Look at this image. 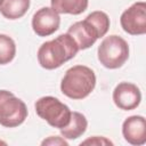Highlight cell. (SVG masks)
Wrapping results in <instances>:
<instances>
[{
	"mask_svg": "<svg viewBox=\"0 0 146 146\" xmlns=\"http://www.w3.org/2000/svg\"><path fill=\"white\" fill-rule=\"evenodd\" d=\"M97 57L104 67L116 70L123 66V64L128 60L129 44L123 38L119 35H108L98 46Z\"/></svg>",
	"mask_w": 146,
	"mask_h": 146,
	"instance_id": "277c9868",
	"label": "cell"
},
{
	"mask_svg": "<svg viewBox=\"0 0 146 146\" xmlns=\"http://www.w3.org/2000/svg\"><path fill=\"white\" fill-rule=\"evenodd\" d=\"M25 103L8 90H0V125L15 128L21 125L27 117Z\"/></svg>",
	"mask_w": 146,
	"mask_h": 146,
	"instance_id": "8992f818",
	"label": "cell"
},
{
	"mask_svg": "<svg viewBox=\"0 0 146 146\" xmlns=\"http://www.w3.org/2000/svg\"><path fill=\"white\" fill-rule=\"evenodd\" d=\"M31 0H1L0 13L7 19L22 18L29 10Z\"/></svg>",
	"mask_w": 146,
	"mask_h": 146,
	"instance_id": "7c38bea8",
	"label": "cell"
},
{
	"mask_svg": "<svg viewBox=\"0 0 146 146\" xmlns=\"http://www.w3.org/2000/svg\"><path fill=\"white\" fill-rule=\"evenodd\" d=\"M111 22L106 13L102 10H95L90 13L83 21L75 22L72 24L67 33L76 42L79 50L90 48L99 38H103L108 29Z\"/></svg>",
	"mask_w": 146,
	"mask_h": 146,
	"instance_id": "6da1fadb",
	"label": "cell"
},
{
	"mask_svg": "<svg viewBox=\"0 0 146 146\" xmlns=\"http://www.w3.org/2000/svg\"><path fill=\"white\" fill-rule=\"evenodd\" d=\"M50 3L58 14L80 15L88 8L89 0H50Z\"/></svg>",
	"mask_w": 146,
	"mask_h": 146,
	"instance_id": "4fadbf2b",
	"label": "cell"
},
{
	"mask_svg": "<svg viewBox=\"0 0 146 146\" xmlns=\"http://www.w3.org/2000/svg\"><path fill=\"white\" fill-rule=\"evenodd\" d=\"M60 24V16L51 7H42L36 10L32 17V29L39 36H49L54 34Z\"/></svg>",
	"mask_w": 146,
	"mask_h": 146,
	"instance_id": "ba28073f",
	"label": "cell"
},
{
	"mask_svg": "<svg viewBox=\"0 0 146 146\" xmlns=\"http://www.w3.org/2000/svg\"><path fill=\"white\" fill-rule=\"evenodd\" d=\"M78 51L79 47L74 39L68 33H64L40 46L36 54L38 62L46 70H55L74 58Z\"/></svg>",
	"mask_w": 146,
	"mask_h": 146,
	"instance_id": "7a4b0ae2",
	"label": "cell"
},
{
	"mask_svg": "<svg viewBox=\"0 0 146 146\" xmlns=\"http://www.w3.org/2000/svg\"><path fill=\"white\" fill-rule=\"evenodd\" d=\"M123 31L130 35H143L146 33V3L138 1L127 8L120 17Z\"/></svg>",
	"mask_w": 146,
	"mask_h": 146,
	"instance_id": "52a82bcc",
	"label": "cell"
},
{
	"mask_svg": "<svg viewBox=\"0 0 146 146\" xmlns=\"http://www.w3.org/2000/svg\"><path fill=\"white\" fill-rule=\"evenodd\" d=\"M96 87V74L86 65L70 67L60 82V91L66 97L79 100L88 97Z\"/></svg>",
	"mask_w": 146,
	"mask_h": 146,
	"instance_id": "3957f363",
	"label": "cell"
},
{
	"mask_svg": "<svg viewBox=\"0 0 146 146\" xmlns=\"http://www.w3.org/2000/svg\"><path fill=\"white\" fill-rule=\"evenodd\" d=\"M122 135L131 145L140 146L146 143V120L143 115H131L122 123Z\"/></svg>",
	"mask_w": 146,
	"mask_h": 146,
	"instance_id": "30bf717a",
	"label": "cell"
},
{
	"mask_svg": "<svg viewBox=\"0 0 146 146\" xmlns=\"http://www.w3.org/2000/svg\"><path fill=\"white\" fill-rule=\"evenodd\" d=\"M87 128H88V121L86 116L80 112H72L68 124L59 129V131L63 138L73 140L81 137L86 132Z\"/></svg>",
	"mask_w": 146,
	"mask_h": 146,
	"instance_id": "8fae6325",
	"label": "cell"
},
{
	"mask_svg": "<svg viewBox=\"0 0 146 146\" xmlns=\"http://www.w3.org/2000/svg\"><path fill=\"white\" fill-rule=\"evenodd\" d=\"M16 55V43L7 34H0V65L9 64Z\"/></svg>",
	"mask_w": 146,
	"mask_h": 146,
	"instance_id": "5bb4252c",
	"label": "cell"
},
{
	"mask_svg": "<svg viewBox=\"0 0 146 146\" xmlns=\"http://www.w3.org/2000/svg\"><path fill=\"white\" fill-rule=\"evenodd\" d=\"M41 145H55V146H67L68 143L65 140V138L63 137H58V136H50L49 138L44 139L41 141Z\"/></svg>",
	"mask_w": 146,
	"mask_h": 146,
	"instance_id": "2e32d148",
	"label": "cell"
},
{
	"mask_svg": "<svg viewBox=\"0 0 146 146\" xmlns=\"http://www.w3.org/2000/svg\"><path fill=\"white\" fill-rule=\"evenodd\" d=\"M86 144H90V145H113V143L105 138V137H99V136H94L91 138H88L86 140H83L81 143V145H86Z\"/></svg>",
	"mask_w": 146,
	"mask_h": 146,
	"instance_id": "9a60e30c",
	"label": "cell"
},
{
	"mask_svg": "<svg viewBox=\"0 0 146 146\" xmlns=\"http://www.w3.org/2000/svg\"><path fill=\"white\" fill-rule=\"evenodd\" d=\"M0 2H1V0H0Z\"/></svg>",
	"mask_w": 146,
	"mask_h": 146,
	"instance_id": "e0dca14e",
	"label": "cell"
},
{
	"mask_svg": "<svg viewBox=\"0 0 146 146\" xmlns=\"http://www.w3.org/2000/svg\"><path fill=\"white\" fill-rule=\"evenodd\" d=\"M112 97L115 106L123 111H132L141 102L140 89L131 82H120L114 88Z\"/></svg>",
	"mask_w": 146,
	"mask_h": 146,
	"instance_id": "9c48e42d",
	"label": "cell"
},
{
	"mask_svg": "<svg viewBox=\"0 0 146 146\" xmlns=\"http://www.w3.org/2000/svg\"><path fill=\"white\" fill-rule=\"evenodd\" d=\"M34 107L38 116L54 128L62 129L70 122L72 111L56 97L43 96L35 102Z\"/></svg>",
	"mask_w": 146,
	"mask_h": 146,
	"instance_id": "5b68a950",
	"label": "cell"
}]
</instances>
